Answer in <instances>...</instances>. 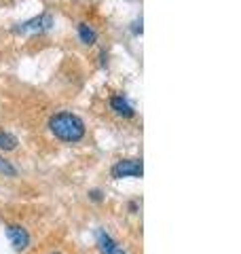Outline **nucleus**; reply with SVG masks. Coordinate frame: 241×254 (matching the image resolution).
Returning <instances> with one entry per match:
<instances>
[{"mask_svg": "<svg viewBox=\"0 0 241 254\" xmlns=\"http://www.w3.org/2000/svg\"><path fill=\"white\" fill-rule=\"evenodd\" d=\"M49 129L63 142H78L85 136V123L72 113H60L51 117Z\"/></svg>", "mask_w": 241, "mask_h": 254, "instance_id": "f257e3e1", "label": "nucleus"}, {"mask_svg": "<svg viewBox=\"0 0 241 254\" xmlns=\"http://www.w3.org/2000/svg\"><path fill=\"white\" fill-rule=\"evenodd\" d=\"M144 168H142V161L140 159H123V161H117L112 165V178H142Z\"/></svg>", "mask_w": 241, "mask_h": 254, "instance_id": "f03ea898", "label": "nucleus"}, {"mask_svg": "<svg viewBox=\"0 0 241 254\" xmlns=\"http://www.w3.org/2000/svg\"><path fill=\"white\" fill-rule=\"evenodd\" d=\"M6 235H9V242L13 244V248L17 252L26 250L30 246V233L19 225H9L6 227Z\"/></svg>", "mask_w": 241, "mask_h": 254, "instance_id": "7ed1b4c3", "label": "nucleus"}, {"mask_svg": "<svg viewBox=\"0 0 241 254\" xmlns=\"http://www.w3.org/2000/svg\"><path fill=\"white\" fill-rule=\"evenodd\" d=\"M51 23H53V19H51V15H40V17H34V19H30V21H26V23H21L19 28H15V32H45V30H49L51 28Z\"/></svg>", "mask_w": 241, "mask_h": 254, "instance_id": "20e7f679", "label": "nucleus"}, {"mask_svg": "<svg viewBox=\"0 0 241 254\" xmlns=\"http://www.w3.org/2000/svg\"><path fill=\"white\" fill-rule=\"evenodd\" d=\"M110 106L119 117H125V119L133 117V108H131L129 102H127V98H123V95H115V98L110 100Z\"/></svg>", "mask_w": 241, "mask_h": 254, "instance_id": "39448f33", "label": "nucleus"}, {"mask_svg": "<svg viewBox=\"0 0 241 254\" xmlns=\"http://www.w3.org/2000/svg\"><path fill=\"white\" fill-rule=\"evenodd\" d=\"M78 36H80V41H83L85 45H93L95 38H98L95 30L91 26H87V23H78Z\"/></svg>", "mask_w": 241, "mask_h": 254, "instance_id": "423d86ee", "label": "nucleus"}, {"mask_svg": "<svg viewBox=\"0 0 241 254\" xmlns=\"http://www.w3.org/2000/svg\"><path fill=\"white\" fill-rule=\"evenodd\" d=\"M0 148L2 150H13L17 148V138L9 131H0Z\"/></svg>", "mask_w": 241, "mask_h": 254, "instance_id": "0eeeda50", "label": "nucleus"}, {"mask_svg": "<svg viewBox=\"0 0 241 254\" xmlns=\"http://www.w3.org/2000/svg\"><path fill=\"white\" fill-rule=\"evenodd\" d=\"M0 172L6 174V176H15V174H17V172H15L13 165H11L9 161H2V159H0Z\"/></svg>", "mask_w": 241, "mask_h": 254, "instance_id": "6e6552de", "label": "nucleus"}, {"mask_svg": "<svg viewBox=\"0 0 241 254\" xmlns=\"http://www.w3.org/2000/svg\"><path fill=\"white\" fill-rule=\"evenodd\" d=\"M89 195H91V199H95V201H100V199H102V193H100V190H91Z\"/></svg>", "mask_w": 241, "mask_h": 254, "instance_id": "1a4fd4ad", "label": "nucleus"}, {"mask_svg": "<svg viewBox=\"0 0 241 254\" xmlns=\"http://www.w3.org/2000/svg\"><path fill=\"white\" fill-rule=\"evenodd\" d=\"M133 26H135V28H133V32H135V34H138V32H142V19H140V21H135Z\"/></svg>", "mask_w": 241, "mask_h": 254, "instance_id": "9d476101", "label": "nucleus"}, {"mask_svg": "<svg viewBox=\"0 0 241 254\" xmlns=\"http://www.w3.org/2000/svg\"><path fill=\"white\" fill-rule=\"evenodd\" d=\"M110 254H127V252H123V250H120V248H119V246H117V248H115V250H112Z\"/></svg>", "mask_w": 241, "mask_h": 254, "instance_id": "9b49d317", "label": "nucleus"}, {"mask_svg": "<svg viewBox=\"0 0 241 254\" xmlns=\"http://www.w3.org/2000/svg\"><path fill=\"white\" fill-rule=\"evenodd\" d=\"M53 254H58V252H53Z\"/></svg>", "mask_w": 241, "mask_h": 254, "instance_id": "f8f14e48", "label": "nucleus"}]
</instances>
